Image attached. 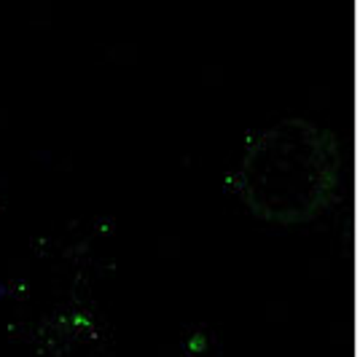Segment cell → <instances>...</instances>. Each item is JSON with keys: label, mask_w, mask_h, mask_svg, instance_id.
I'll return each mask as SVG.
<instances>
[{"label": "cell", "mask_w": 360, "mask_h": 357, "mask_svg": "<svg viewBox=\"0 0 360 357\" xmlns=\"http://www.w3.org/2000/svg\"><path fill=\"white\" fill-rule=\"evenodd\" d=\"M336 169L333 137L309 121L290 119L255 134L237 169V188L261 218L293 223L326 205Z\"/></svg>", "instance_id": "6da1fadb"}]
</instances>
